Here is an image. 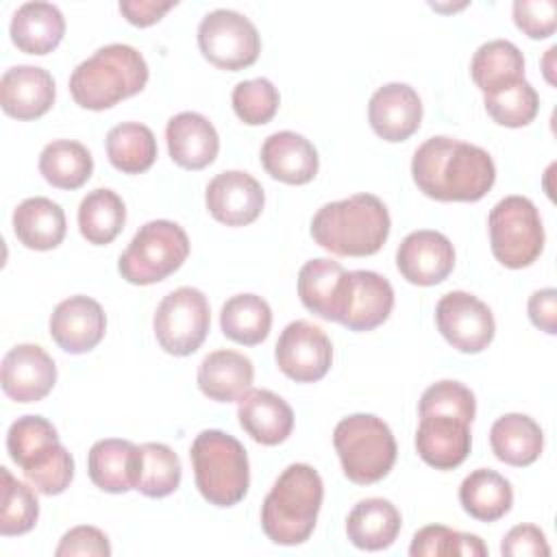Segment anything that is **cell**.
I'll list each match as a JSON object with an SVG mask.
<instances>
[{"label": "cell", "instance_id": "obj_5", "mask_svg": "<svg viewBox=\"0 0 557 557\" xmlns=\"http://www.w3.org/2000/svg\"><path fill=\"white\" fill-rule=\"evenodd\" d=\"M7 450L26 481L46 496L65 492L74 479V457L44 416H22L7 433Z\"/></svg>", "mask_w": 557, "mask_h": 557}, {"label": "cell", "instance_id": "obj_14", "mask_svg": "<svg viewBox=\"0 0 557 557\" xmlns=\"http://www.w3.org/2000/svg\"><path fill=\"white\" fill-rule=\"evenodd\" d=\"M394 309L392 283L372 270L346 272L339 318L348 331H372L383 324Z\"/></svg>", "mask_w": 557, "mask_h": 557}, {"label": "cell", "instance_id": "obj_39", "mask_svg": "<svg viewBox=\"0 0 557 557\" xmlns=\"http://www.w3.org/2000/svg\"><path fill=\"white\" fill-rule=\"evenodd\" d=\"M483 104L487 115L496 124L507 128H520L535 120L540 111V96L535 87L527 78H522L492 94H485Z\"/></svg>", "mask_w": 557, "mask_h": 557}, {"label": "cell", "instance_id": "obj_37", "mask_svg": "<svg viewBox=\"0 0 557 557\" xmlns=\"http://www.w3.org/2000/svg\"><path fill=\"white\" fill-rule=\"evenodd\" d=\"M181 459L170 446L161 442H146L137 450L133 490L148 498H163L176 492L181 485Z\"/></svg>", "mask_w": 557, "mask_h": 557}, {"label": "cell", "instance_id": "obj_46", "mask_svg": "<svg viewBox=\"0 0 557 557\" xmlns=\"http://www.w3.org/2000/svg\"><path fill=\"white\" fill-rule=\"evenodd\" d=\"M500 555L505 557H548L550 546L546 542V535L535 524H518L507 531V535L500 542Z\"/></svg>", "mask_w": 557, "mask_h": 557}, {"label": "cell", "instance_id": "obj_1", "mask_svg": "<svg viewBox=\"0 0 557 557\" xmlns=\"http://www.w3.org/2000/svg\"><path fill=\"white\" fill-rule=\"evenodd\" d=\"M418 189L440 202H476L496 181V165L487 150L446 135L429 137L411 159Z\"/></svg>", "mask_w": 557, "mask_h": 557}, {"label": "cell", "instance_id": "obj_12", "mask_svg": "<svg viewBox=\"0 0 557 557\" xmlns=\"http://www.w3.org/2000/svg\"><path fill=\"white\" fill-rule=\"evenodd\" d=\"M435 324L442 337L459 352L485 350L496 333L490 307L468 292H448L435 307Z\"/></svg>", "mask_w": 557, "mask_h": 557}, {"label": "cell", "instance_id": "obj_23", "mask_svg": "<svg viewBox=\"0 0 557 557\" xmlns=\"http://www.w3.org/2000/svg\"><path fill=\"white\" fill-rule=\"evenodd\" d=\"M261 163L265 172L287 185H305L318 174V150L300 133L278 131L265 137L261 146Z\"/></svg>", "mask_w": 557, "mask_h": 557}, {"label": "cell", "instance_id": "obj_26", "mask_svg": "<svg viewBox=\"0 0 557 557\" xmlns=\"http://www.w3.org/2000/svg\"><path fill=\"white\" fill-rule=\"evenodd\" d=\"M200 392L218 403L239 400L252 385V361L237 350H213L198 366Z\"/></svg>", "mask_w": 557, "mask_h": 557}, {"label": "cell", "instance_id": "obj_9", "mask_svg": "<svg viewBox=\"0 0 557 557\" xmlns=\"http://www.w3.org/2000/svg\"><path fill=\"white\" fill-rule=\"evenodd\" d=\"M490 246L496 261L509 270L529 268L544 250V226L537 207L524 196H505L490 215Z\"/></svg>", "mask_w": 557, "mask_h": 557}, {"label": "cell", "instance_id": "obj_7", "mask_svg": "<svg viewBox=\"0 0 557 557\" xmlns=\"http://www.w3.org/2000/svg\"><path fill=\"white\" fill-rule=\"evenodd\" d=\"M333 446L348 481L372 485L385 479L396 461V440L392 429L372 413H352L337 422Z\"/></svg>", "mask_w": 557, "mask_h": 557}, {"label": "cell", "instance_id": "obj_15", "mask_svg": "<svg viewBox=\"0 0 557 557\" xmlns=\"http://www.w3.org/2000/svg\"><path fill=\"white\" fill-rule=\"evenodd\" d=\"M57 383L52 357L37 344H17L2 357L0 385L15 403H37L46 398Z\"/></svg>", "mask_w": 557, "mask_h": 557}, {"label": "cell", "instance_id": "obj_35", "mask_svg": "<svg viewBox=\"0 0 557 557\" xmlns=\"http://www.w3.org/2000/svg\"><path fill=\"white\" fill-rule=\"evenodd\" d=\"M39 172L52 187L78 189L91 178L94 159L81 141L54 139L39 154Z\"/></svg>", "mask_w": 557, "mask_h": 557}, {"label": "cell", "instance_id": "obj_32", "mask_svg": "<svg viewBox=\"0 0 557 557\" xmlns=\"http://www.w3.org/2000/svg\"><path fill=\"white\" fill-rule=\"evenodd\" d=\"M459 503L468 516L481 522L503 518L513 505L511 483L490 468L472 470L459 485Z\"/></svg>", "mask_w": 557, "mask_h": 557}, {"label": "cell", "instance_id": "obj_3", "mask_svg": "<svg viewBox=\"0 0 557 557\" xmlns=\"http://www.w3.org/2000/svg\"><path fill=\"white\" fill-rule=\"evenodd\" d=\"M324 498V483L309 463L287 466L261 505V529L274 544L296 546L309 540Z\"/></svg>", "mask_w": 557, "mask_h": 557}, {"label": "cell", "instance_id": "obj_36", "mask_svg": "<svg viewBox=\"0 0 557 557\" xmlns=\"http://www.w3.org/2000/svg\"><path fill=\"white\" fill-rule=\"evenodd\" d=\"M124 200L107 187L89 191L78 205V231L94 246L111 244L124 228Z\"/></svg>", "mask_w": 557, "mask_h": 557}, {"label": "cell", "instance_id": "obj_44", "mask_svg": "<svg viewBox=\"0 0 557 557\" xmlns=\"http://www.w3.org/2000/svg\"><path fill=\"white\" fill-rule=\"evenodd\" d=\"M513 22L531 39H546L557 28L555 0H516Z\"/></svg>", "mask_w": 557, "mask_h": 557}, {"label": "cell", "instance_id": "obj_28", "mask_svg": "<svg viewBox=\"0 0 557 557\" xmlns=\"http://www.w3.org/2000/svg\"><path fill=\"white\" fill-rule=\"evenodd\" d=\"M400 511L387 498L359 500L346 518V535L361 550L389 548L400 531Z\"/></svg>", "mask_w": 557, "mask_h": 557}, {"label": "cell", "instance_id": "obj_30", "mask_svg": "<svg viewBox=\"0 0 557 557\" xmlns=\"http://www.w3.org/2000/svg\"><path fill=\"white\" fill-rule=\"evenodd\" d=\"M344 278L346 270L339 261L326 257L307 261L298 272L300 302L322 320L337 322Z\"/></svg>", "mask_w": 557, "mask_h": 557}, {"label": "cell", "instance_id": "obj_8", "mask_svg": "<svg viewBox=\"0 0 557 557\" xmlns=\"http://www.w3.org/2000/svg\"><path fill=\"white\" fill-rule=\"evenodd\" d=\"M189 255V237L172 220H150L133 235L117 270L133 285H152L174 274Z\"/></svg>", "mask_w": 557, "mask_h": 557}, {"label": "cell", "instance_id": "obj_34", "mask_svg": "<svg viewBox=\"0 0 557 557\" xmlns=\"http://www.w3.org/2000/svg\"><path fill=\"white\" fill-rule=\"evenodd\" d=\"M220 326L231 342L257 346L272 329V309L257 294H237L222 305Z\"/></svg>", "mask_w": 557, "mask_h": 557}, {"label": "cell", "instance_id": "obj_41", "mask_svg": "<svg viewBox=\"0 0 557 557\" xmlns=\"http://www.w3.org/2000/svg\"><path fill=\"white\" fill-rule=\"evenodd\" d=\"M411 557H485L487 546L479 535L461 533L455 529H448L444 524H429L416 531L411 546Z\"/></svg>", "mask_w": 557, "mask_h": 557}, {"label": "cell", "instance_id": "obj_43", "mask_svg": "<svg viewBox=\"0 0 557 557\" xmlns=\"http://www.w3.org/2000/svg\"><path fill=\"white\" fill-rule=\"evenodd\" d=\"M418 413L426 416V413H446V416H455L468 424H472L474 413H476V400L470 387H466L459 381H437L431 387L424 389L420 405H418Z\"/></svg>", "mask_w": 557, "mask_h": 557}, {"label": "cell", "instance_id": "obj_13", "mask_svg": "<svg viewBox=\"0 0 557 557\" xmlns=\"http://www.w3.org/2000/svg\"><path fill=\"white\" fill-rule=\"evenodd\" d=\"M274 359L287 379L296 383H315L324 379L331 368L333 346L320 326L307 320H294L281 331Z\"/></svg>", "mask_w": 557, "mask_h": 557}, {"label": "cell", "instance_id": "obj_20", "mask_svg": "<svg viewBox=\"0 0 557 557\" xmlns=\"http://www.w3.org/2000/svg\"><path fill=\"white\" fill-rule=\"evenodd\" d=\"M470 424L446 413L420 416L416 431V450L424 463L435 470L461 466L470 453Z\"/></svg>", "mask_w": 557, "mask_h": 557}, {"label": "cell", "instance_id": "obj_22", "mask_svg": "<svg viewBox=\"0 0 557 557\" xmlns=\"http://www.w3.org/2000/svg\"><path fill=\"white\" fill-rule=\"evenodd\" d=\"M165 139L172 161L185 170H202L211 165L220 150L215 126L196 111H183L170 117Z\"/></svg>", "mask_w": 557, "mask_h": 557}, {"label": "cell", "instance_id": "obj_17", "mask_svg": "<svg viewBox=\"0 0 557 557\" xmlns=\"http://www.w3.org/2000/svg\"><path fill=\"white\" fill-rule=\"evenodd\" d=\"M396 268L413 285H437L455 268V248L450 239L431 228L409 233L396 250Z\"/></svg>", "mask_w": 557, "mask_h": 557}, {"label": "cell", "instance_id": "obj_6", "mask_svg": "<svg viewBox=\"0 0 557 557\" xmlns=\"http://www.w3.org/2000/svg\"><path fill=\"white\" fill-rule=\"evenodd\" d=\"M196 487L215 507L237 505L250 485V466L244 444L220 431L207 429L196 435L189 448Z\"/></svg>", "mask_w": 557, "mask_h": 557}, {"label": "cell", "instance_id": "obj_4", "mask_svg": "<svg viewBox=\"0 0 557 557\" xmlns=\"http://www.w3.org/2000/svg\"><path fill=\"white\" fill-rule=\"evenodd\" d=\"M148 83V63L128 44H109L81 61L70 76L74 102L89 111H104L139 94Z\"/></svg>", "mask_w": 557, "mask_h": 557}, {"label": "cell", "instance_id": "obj_16", "mask_svg": "<svg viewBox=\"0 0 557 557\" xmlns=\"http://www.w3.org/2000/svg\"><path fill=\"white\" fill-rule=\"evenodd\" d=\"M205 202L218 222L226 226H246L261 215L265 194L252 174L226 170L209 181Z\"/></svg>", "mask_w": 557, "mask_h": 557}, {"label": "cell", "instance_id": "obj_47", "mask_svg": "<svg viewBox=\"0 0 557 557\" xmlns=\"http://www.w3.org/2000/svg\"><path fill=\"white\" fill-rule=\"evenodd\" d=\"M529 318L531 322L548 333V335H555L557 333V292L553 287H544V289H537L531 294L529 298Z\"/></svg>", "mask_w": 557, "mask_h": 557}, {"label": "cell", "instance_id": "obj_45", "mask_svg": "<svg viewBox=\"0 0 557 557\" xmlns=\"http://www.w3.org/2000/svg\"><path fill=\"white\" fill-rule=\"evenodd\" d=\"M57 557H74V555H87V557H109L111 544L109 537L89 524H81L63 533L57 550Z\"/></svg>", "mask_w": 557, "mask_h": 557}, {"label": "cell", "instance_id": "obj_33", "mask_svg": "<svg viewBox=\"0 0 557 557\" xmlns=\"http://www.w3.org/2000/svg\"><path fill=\"white\" fill-rule=\"evenodd\" d=\"M470 76L483 96L492 94L524 78V57L516 44L507 39H492L479 46L472 54Z\"/></svg>", "mask_w": 557, "mask_h": 557}, {"label": "cell", "instance_id": "obj_19", "mask_svg": "<svg viewBox=\"0 0 557 557\" xmlns=\"http://www.w3.org/2000/svg\"><path fill=\"white\" fill-rule=\"evenodd\" d=\"M372 131L385 141L409 139L422 122V100L407 83H387L379 87L368 102Z\"/></svg>", "mask_w": 557, "mask_h": 557}, {"label": "cell", "instance_id": "obj_40", "mask_svg": "<svg viewBox=\"0 0 557 557\" xmlns=\"http://www.w3.org/2000/svg\"><path fill=\"white\" fill-rule=\"evenodd\" d=\"M2 476V500H0V535H24L28 533L39 518L37 490L17 481L9 468H0Z\"/></svg>", "mask_w": 557, "mask_h": 557}, {"label": "cell", "instance_id": "obj_48", "mask_svg": "<svg viewBox=\"0 0 557 557\" xmlns=\"http://www.w3.org/2000/svg\"><path fill=\"white\" fill-rule=\"evenodd\" d=\"M176 2H159V0H122L117 4L120 13L126 17L128 24L133 26H152L157 24L170 9H174Z\"/></svg>", "mask_w": 557, "mask_h": 557}, {"label": "cell", "instance_id": "obj_2", "mask_svg": "<svg viewBox=\"0 0 557 557\" xmlns=\"http://www.w3.org/2000/svg\"><path fill=\"white\" fill-rule=\"evenodd\" d=\"M389 211L374 194H355L326 202L311 220V237L339 257H368L383 248L389 235Z\"/></svg>", "mask_w": 557, "mask_h": 557}, {"label": "cell", "instance_id": "obj_38", "mask_svg": "<svg viewBox=\"0 0 557 557\" xmlns=\"http://www.w3.org/2000/svg\"><path fill=\"white\" fill-rule=\"evenodd\" d=\"M107 157L124 174H141L157 159V139L146 124L122 122L107 135Z\"/></svg>", "mask_w": 557, "mask_h": 557}, {"label": "cell", "instance_id": "obj_29", "mask_svg": "<svg viewBox=\"0 0 557 557\" xmlns=\"http://www.w3.org/2000/svg\"><path fill=\"white\" fill-rule=\"evenodd\" d=\"M13 233L30 250H52L65 237V213L46 196L26 198L13 211Z\"/></svg>", "mask_w": 557, "mask_h": 557}, {"label": "cell", "instance_id": "obj_25", "mask_svg": "<svg viewBox=\"0 0 557 557\" xmlns=\"http://www.w3.org/2000/svg\"><path fill=\"white\" fill-rule=\"evenodd\" d=\"M11 41L26 54L52 52L65 35V17L52 2H24L11 17Z\"/></svg>", "mask_w": 557, "mask_h": 557}, {"label": "cell", "instance_id": "obj_18", "mask_svg": "<svg viewBox=\"0 0 557 557\" xmlns=\"http://www.w3.org/2000/svg\"><path fill=\"white\" fill-rule=\"evenodd\" d=\"M107 331V315L98 300L76 294L61 300L50 315V337L70 355L96 348Z\"/></svg>", "mask_w": 557, "mask_h": 557}, {"label": "cell", "instance_id": "obj_24", "mask_svg": "<svg viewBox=\"0 0 557 557\" xmlns=\"http://www.w3.org/2000/svg\"><path fill=\"white\" fill-rule=\"evenodd\" d=\"M239 426L259 444H283L294 429L292 407L270 389H248L237 400Z\"/></svg>", "mask_w": 557, "mask_h": 557}, {"label": "cell", "instance_id": "obj_11", "mask_svg": "<svg viewBox=\"0 0 557 557\" xmlns=\"http://www.w3.org/2000/svg\"><path fill=\"white\" fill-rule=\"evenodd\" d=\"M198 48L220 70L239 72L250 67L261 52L257 26L233 9H215L198 24Z\"/></svg>", "mask_w": 557, "mask_h": 557}, {"label": "cell", "instance_id": "obj_10", "mask_svg": "<svg viewBox=\"0 0 557 557\" xmlns=\"http://www.w3.org/2000/svg\"><path fill=\"white\" fill-rule=\"evenodd\" d=\"M152 326L154 337L165 352L174 357L196 352L211 326L207 296L196 287H178L170 292L159 302Z\"/></svg>", "mask_w": 557, "mask_h": 557}, {"label": "cell", "instance_id": "obj_21", "mask_svg": "<svg viewBox=\"0 0 557 557\" xmlns=\"http://www.w3.org/2000/svg\"><path fill=\"white\" fill-rule=\"evenodd\" d=\"M54 78L37 65H13L0 78L2 111L15 120H37L54 104Z\"/></svg>", "mask_w": 557, "mask_h": 557}, {"label": "cell", "instance_id": "obj_27", "mask_svg": "<svg viewBox=\"0 0 557 557\" xmlns=\"http://www.w3.org/2000/svg\"><path fill=\"white\" fill-rule=\"evenodd\" d=\"M137 450L128 440H98L87 453V472L96 487L109 494H124L135 487Z\"/></svg>", "mask_w": 557, "mask_h": 557}, {"label": "cell", "instance_id": "obj_31", "mask_svg": "<svg viewBox=\"0 0 557 557\" xmlns=\"http://www.w3.org/2000/svg\"><path fill=\"white\" fill-rule=\"evenodd\" d=\"M490 444L498 461L516 468L537 461L544 448L540 424L527 413H505L490 429Z\"/></svg>", "mask_w": 557, "mask_h": 557}, {"label": "cell", "instance_id": "obj_42", "mask_svg": "<svg viewBox=\"0 0 557 557\" xmlns=\"http://www.w3.org/2000/svg\"><path fill=\"white\" fill-rule=\"evenodd\" d=\"M235 115L248 126L268 124L278 111V89L268 78H250L235 85L233 96Z\"/></svg>", "mask_w": 557, "mask_h": 557}]
</instances>
